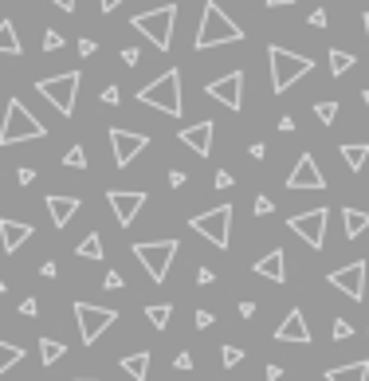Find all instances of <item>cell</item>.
<instances>
[{"instance_id": "cell-46", "label": "cell", "mask_w": 369, "mask_h": 381, "mask_svg": "<svg viewBox=\"0 0 369 381\" xmlns=\"http://www.w3.org/2000/svg\"><path fill=\"white\" fill-rule=\"evenodd\" d=\"M118 99H122L118 87H106V91H102V102H106V106H118Z\"/></svg>"}, {"instance_id": "cell-48", "label": "cell", "mask_w": 369, "mask_h": 381, "mask_svg": "<svg viewBox=\"0 0 369 381\" xmlns=\"http://www.w3.org/2000/svg\"><path fill=\"white\" fill-rule=\"evenodd\" d=\"M197 326H201V331H209V326H212V311H197Z\"/></svg>"}, {"instance_id": "cell-43", "label": "cell", "mask_w": 369, "mask_h": 381, "mask_svg": "<svg viewBox=\"0 0 369 381\" xmlns=\"http://www.w3.org/2000/svg\"><path fill=\"white\" fill-rule=\"evenodd\" d=\"M169 185H173V189H184V185H189V177H184L181 170H169Z\"/></svg>"}, {"instance_id": "cell-52", "label": "cell", "mask_w": 369, "mask_h": 381, "mask_svg": "<svg viewBox=\"0 0 369 381\" xmlns=\"http://www.w3.org/2000/svg\"><path fill=\"white\" fill-rule=\"evenodd\" d=\"M279 130H283V134H291V130H294V118H291V114H283V118H279Z\"/></svg>"}, {"instance_id": "cell-49", "label": "cell", "mask_w": 369, "mask_h": 381, "mask_svg": "<svg viewBox=\"0 0 369 381\" xmlns=\"http://www.w3.org/2000/svg\"><path fill=\"white\" fill-rule=\"evenodd\" d=\"M263 377H268V381H279V377H283V365H268V370H263Z\"/></svg>"}, {"instance_id": "cell-58", "label": "cell", "mask_w": 369, "mask_h": 381, "mask_svg": "<svg viewBox=\"0 0 369 381\" xmlns=\"http://www.w3.org/2000/svg\"><path fill=\"white\" fill-rule=\"evenodd\" d=\"M4 287H9V283H4V280H0V295H4Z\"/></svg>"}, {"instance_id": "cell-22", "label": "cell", "mask_w": 369, "mask_h": 381, "mask_svg": "<svg viewBox=\"0 0 369 381\" xmlns=\"http://www.w3.org/2000/svg\"><path fill=\"white\" fill-rule=\"evenodd\" d=\"M338 153H342L346 170H353V173H361V170H365V161H369V145L365 142H346Z\"/></svg>"}, {"instance_id": "cell-34", "label": "cell", "mask_w": 369, "mask_h": 381, "mask_svg": "<svg viewBox=\"0 0 369 381\" xmlns=\"http://www.w3.org/2000/svg\"><path fill=\"white\" fill-rule=\"evenodd\" d=\"M63 48V35L55 32V28H48V32H43V51H59Z\"/></svg>"}, {"instance_id": "cell-56", "label": "cell", "mask_w": 369, "mask_h": 381, "mask_svg": "<svg viewBox=\"0 0 369 381\" xmlns=\"http://www.w3.org/2000/svg\"><path fill=\"white\" fill-rule=\"evenodd\" d=\"M361 102H365V111H369V91H361Z\"/></svg>"}, {"instance_id": "cell-2", "label": "cell", "mask_w": 369, "mask_h": 381, "mask_svg": "<svg viewBox=\"0 0 369 381\" xmlns=\"http://www.w3.org/2000/svg\"><path fill=\"white\" fill-rule=\"evenodd\" d=\"M138 102H145V106H153V111L169 114V118H181L184 102H181V71L169 67L161 71L153 83H145L142 91H138Z\"/></svg>"}, {"instance_id": "cell-54", "label": "cell", "mask_w": 369, "mask_h": 381, "mask_svg": "<svg viewBox=\"0 0 369 381\" xmlns=\"http://www.w3.org/2000/svg\"><path fill=\"white\" fill-rule=\"evenodd\" d=\"M55 9H63V12H75V0H51Z\"/></svg>"}, {"instance_id": "cell-9", "label": "cell", "mask_w": 369, "mask_h": 381, "mask_svg": "<svg viewBox=\"0 0 369 381\" xmlns=\"http://www.w3.org/2000/svg\"><path fill=\"white\" fill-rule=\"evenodd\" d=\"M71 311H75L79 334H83L87 346H94V342H99L102 334H106L110 326L118 322V311H110V307H99V303H83V299H79V303L71 307Z\"/></svg>"}, {"instance_id": "cell-59", "label": "cell", "mask_w": 369, "mask_h": 381, "mask_svg": "<svg viewBox=\"0 0 369 381\" xmlns=\"http://www.w3.org/2000/svg\"><path fill=\"white\" fill-rule=\"evenodd\" d=\"M79 381H99V377H79Z\"/></svg>"}, {"instance_id": "cell-21", "label": "cell", "mask_w": 369, "mask_h": 381, "mask_svg": "<svg viewBox=\"0 0 369 381\" xmlns=\"http://www.w3.org/2000/svg\"><path fill=\"white\" fill-rule=\"evenodd\" d=\"M326 381H369V362H346L326 370Z\"/></svg>"}, {"instance_id": "cell-11", "label": "cell", "mask_w": 369, "mask_h": 381, "mask_svg": "<svg viewBox=\"0 0 369 381\" xmlns=\"http://www.w3.org/2000/svg\"><path fill=\"white\" fill-rule=\"evenodd\" d=\"M326 280H330V287L342 291L346 299L361 303V299H365V260H353V263H346V267H334Z\"/></svg>"}, {"instance_id": "cell-13", "label": "cell", "mask_w": 369, "mask_h": 381, "mask_svg": "<svg viewBox=\"0 0 369 381\" xmlns=\"http://www.w3.org/2000/svg\"><path fill=\"white\" fill-rule=\"evenodd\" d=\"M204 94L216 102H224L228 111H240L243 106V71H228V75L212 79L209 87H204Z\"/></svg>"}, {"instance_id": "cell-23", "label": "cell", "mask_w": 369, "mask_h": 381, "mask_svg": "<svg viewBox=\"0 0 369 381\" xmlns=\"http://www.w3.org/2000/svg\"><path fill=\"white\" fill-rule=\"evenodd\" d=\"M365 228H369V212H361V209H342V232H346V240H358Z\"/></svg>"}, {"instance_id": "cell-10", "label": "cell", "mask_w": 369, "mask_h": 381, "mask_svg": "<svg viewBox=\"0 0 369 381\" xmlns=\"http://www.w3.org/2000/svg\"><path fill=\"white\" fill-rule=\"evenodd\" d=\"M326 221H330V209H307V212H299V216H291L287 228L307 240L314 252H322V244H326Z\"/></svg>"}, {"instance_id": "cell-55", "label": "cell", "mask_w": 369, "mask_h": 381, "mask_svg": "<svg viewBox=\"0 0 369 381\" xmlns=\"http://www.w3.org/2000/svg\"><path fill=\"white\" fill-rule=\"evenodd\" d=\"M294 0H268V9H291Z\"/></svg>"}, {"instance_id": "cell-8", "label": "cell", "mask_w": 369, "mask_h": 381, "mask_svg": "<svg viewBox=\"0 0 369 381\" xmlns=\"http://www.w3.org/2000/svg\"><path fill=\"white\" fill-rule=\"evenodd\" d=\"M177 248H181L177 240H142V244H134V255H138V263L150 271L153 283H165L169 267H173Z\"/></svg>"}, {"instance_id": "cell-15", "label": "cell", "mask_w": 369, "mask_h": 381, "mask_svg": "<svg viewBox=\"0 0 369 381\" xmlns=\"http://www.w3.org/2000/svg\"><path fill=\"white\" fill-rule=\"evenodd\" d=\"M287 189H326V177H322L319 161H314L311 153H299L294 170L287 173Z\"/></svg>"}, {"instance_id": "cell-44", "label": "cell", "mask_w": 369, "mask_h": 381, "mask_svg": "<svg viewBox=\"0 0 369 381\" xmlns=\"http://www.w3.org/2000/svg\"><path fill=\"white\" fill-rule=\"evenodd\" d=\"M212 185H216V189H232V173H228V170H220L216 177H212Z\"/></svg>"}, {"instance_id": "cell-57", "label": "cell", "mask_w": 369, "mask_h": 381, "mask_svg": "<svg viewBox=\"0 0 369 381\" xmlns=\"http://www.w3.org/2000/svg\"><path fill=\"white\" fill-rule=\"evenodd\" d=\"M361 24H365V35H369V12H365V16H361Z\"/></svg>"}, {"instance_id": "cell-17", "label": "cell", "mask_w": 369, "mask_h": 381, "mask_svg": "<svg viewBox=\"0 0 369 381\" xmlns=\"http://www.w3.org/2000/svg\"><path fill=\"white\" fill-rule=\"evenodd\" d=\"M35 236V228L32 224H24V221H12V216H0V248L4 252H20V248L28 244V240Z\"/></svg>"}, {"instance_id": "cell-16", "label": "cell", "mask_w": 369, "mask_h": 381, "mask_svg": "<svg viewBox=\"0 0 369 381\" xmlns=\"http://www.w3.org/2000/svg\"><path fill=\"white\" fill-rule=\"evenodd\" d=\"M212 134H216V126L204 118V122H193V126H181V130H177V142L189 145L197 158H209V153H212Z\"/></svg>"}, {"instance_id": "cell-31", "label": "cell", "mask_w": 369, "mask_h": 381, "mask_svg": "<svg viewBox=\"0 0 369 381\" xmlns=\"http://www.w3.org/2000/svg\"><path fill=\"white\" fill-rule=\"evenodd\" d=\"M314 118H319L322 122V126H330V122H334L338 118V102H314Z\"/></svg>"}, {"instance_id": "cell-41", "label": "cell", "mask_w": 369, "mask_h": 381, "mask_svg": "<svg viewBox=\"0 0 369 381\" xmlns=\"http://www.w3.org/2000/svg\"><path fill=\"white\" fill-rule=\"evenodd\" d=\"M16 181H20V185H32V181H35V170H32V165H20V170H16Z\"/></svg>"}, {"instance_id": "cell-50", "label": "cell", "mask_w": 369, "mask_h": 381, "mask_svg": "<svg viewBox=\"0 0 369 381\" xmlns=\"http://www.w3.org/2000/svg\"><path fill=\"white\" fill-rule=\"evenodd\" d=\"M248 153H252L255 161H263V158H268V145H263V142H255V145H252V150H248Z\"/></svg>"}, {"instance_id": "cell-36", "label": "cell", "mask_w": 369, "mask_h": 381, "mask_svg": "<svg viewBox=\"0 0 369 381\" xmlns=\"http://www.w3.org/2000/svg\"><path fill=\"white\" fill-rule=\"evenodd\" d=\"M334 338H338V342H346V338H353V322H346V319H338V322H334Z\"/></svg>"}, {"instance_id": "cell-42", "label": "cell", "mask_w": 369, "mask_h": 381, "mask_svg": "<svg viewBox=\"0 0 369 381\" xmlns=\"http://www.w3.org/2000/svg\"><path fill=\"white\" fill-rule=\"evenodd\" d=\"M138 60H142V51L138 48H122V63H126V67H134Z\"/></svg>"}, {"instance_id": "cell-32", "label": "cell", "mask_w": 369, "mask_h": 381, "mask_svg": "<svg viewBox=\"0 0 369 381\" xmlns=\"http://www.w3.org/2000/svg\"><path fill=\"white\" fill-rule=\"evenodd\" d=\"M63 165H67V170H87V150L83 145H71V150L63 153Z\"/></svg>"}, {"instance_id": "cell-27", "label": "cell", "mask_w": 369, "mask_h": 381, "mask_svg": "<svg viewBox=\"0 0 369 381\" xmlns=\"http://www.w3.org/2000/svg\"><path fill=\"white\" fill-rule=\"evenodd\" d=\"M75 255H83V260H102V236L99 232H87V236L79 240Z\"/></svg>"}, {"instance_id": "cell-53", "label": "cell", "mask_w": 369, "mask_h": 381, "mask_svg": "<svg viewBox=\"0 0 369 381\" xmlns=\"http://www.w3.org/2000/svg\"><path fill=\"white\" fill-rule=\"evenodd\" d=\"M118 4H126V0H99V9H102V12H114Z\"/></svg>"}, {"instance_id": "cell-29", "label": "cell", "mask_w": 369, "mask_h": 381, "mask_svg": "<svg viewBox=\"0 0 369 381\" xmlns=\"http://www.w3.org/2000/svg\"><path fill=\"white\" fill-rule=\"evenodd\" d=\"M20 362H24V350L12 346V342H0V377H4L12 365H20Z\"/></svg>"}, {"instance_id": "cell-24", "label": "cell", "mask_w": 369, "mask_h": 381, "mask_svg": "<svg viewBox=\"0 0 369 381\" xmlns=\"http://www.w3.org/2000/svg\"><path fill=\"white\" fill-rule=\"evenodd\" d=\"M122 373H130L134 381H145V377H150V350H138V354H126V358H122Z\"/></svg>"}, {"instance_id": "cell-5", "label": "cell", "mask_w": 369, "mask_h": 381, "mask_svg": "<svg viewBox=\"0 0 369 381\" xmlns=\"http://www.w3.org/2000/svg\"><path fill=\"white\" fill-rule=\"evenodd\" d=\"M173 24H177V4H161V9L138 12V16L130 20V28H134V32H142L158 51H169V48H173Z\"/></svg>"}, {"instance_id": "cell-35", "label": "cell", "mask_w": 369, "mask_h": 381, "mask_svg": "<svg viewBox=\"0 0 369 381\" xmlns=\"http://www.w3.org/2000/svg\"><path fill=\"white\" fill-rule=\"evenodd\" d=\"M102 287H106V291H122V287H126V280H122L118 271H106V275H102Z\"/></svg>"}, {"instance_id": "cell-51", "label": "cell", "mask_w": 369, "mask_h": 381, "mask_svg": "<svg viewBox=\"0 0 369 381\" xmlns=\"http://www.w3.org/2000/svg\"><path fill=\"white\" fill-rule=\"evenodd\" d=\"M197 283H201V287H209V283H212V271L201 267V271H197Z\"/></svg>"}, {"instance_id": "cell-4", "label": "cell", "mask_w": 369, "mask_h": 381, "mask_svg": "<svg viewBox=\"0 0 369 381\" xmlns=\"http://www.w3.org/2000/svg\"><path fill=\"white\" fill-rule=\"evenodd\" d=\"M28 138H48V126L28 111L20 99H9L4 106V122H0V145H16V142H28Z\"/></svg>"}, {"instance_id": "cell-28", "label": "cell", "mask_w": 369, "mask_h": 381, "mask_svg": "<svg viewBox=\"0 0 369 381\" xmlns=\"http://www.w3.org/2000/svg\"><path fill=\"white\" fill-rule=\"evenodd\" d=\"M63 354H67V346H63L59 338H40V362L43 365H55Z\"/></svg>"}, {"instance_id": "cell-37", "label": "cell", "mask_w": 369, "mask_h": 381, "mask_svg": "<svg viewBox=\"0 0 369 381\" xmlns=\"http://www.w3.org/2000/svg\"><path fill=\"white\" fill-rule=\"evenodd\" d=\"M173 370H181V373H189L193 370V354H189V350H181V354L173 358Z\"/></svg>"}, {"instance_id": "cell-19", "label": "cell", "mask_w": 369, "mask_h": 381, "mask_svg": "<svg viewBox=\"0 0 369 381\" xmlns=\"http://www.w3.org/2000/svg\"><path fill=\"white\" fill-rule=\"evenodd\" d=\"M252 271H255V275H263V280H271V283H287V255H283V248H271L268 255H260V260L252 263Z\"/></svg>"}, {"instance_id": "cell-47", "label": "cell", "mask_w": 369, "mask_h": 381, "mask_svg": "<svg viewBox=\"0 0 369 381\" xmlns=\"http://www.w3.org/2000/svg\"><path fill=\"white\" fill-rule=\"evenodd\" d=\"M326 20H330L326 9H314V12H311V24H314V28H326Z\"/></svg>"}, {"instance_id": "cell-25", "label": "cell", "mask_w": 369, "mask_h": 381, "mask_svg": "<svg viewBox=\"0 0 369 381\" xmlns=\"http://www.w3.org/2000/svg\"><path fill=\"white\" fill-rule=\"evenodd\" d=\"M24 51V43H20L16 35V24L12 20H0V55H20Z\"/></svg>"}, {"instance_id": "cell-30", "label": "cell", "mask_w": 369, "mask_h": 381, "mask_svg": "<svg viewBox=\"0 0 369 381\" xmlns=\"http://www.w3.org/2000/svg\"><path fill=\"white\" fill-rule=\"evenodd\" d=\"M169 314H173V307H169V303H153V307H145V319H150L158 331H165V326H169Z\"/></svg>"}, {"instance_id": "cell-39", "label": "cell", "mask_w": 369, "mask_h": 381, "mask_svg": "<svg viewBox=\"0 0 369 381\" xmlns=\"http://www.w3.org/2000/svg\"><path fill=\"white\" fill-rule=\"evenodd\" d=\"M94 51H99V43H94L91 35H87V40H79V55H83V60H91Z\"/></svg>"}, {"instance_id": "cell-12", "label": "cell", "mask_w": 369, "mask_h": 381, "mask_svg": "<svg viewBox=\"0 0 369 381\" xmlns=\"http://www.w3.org/2000/svg\"><path fill=\"white\" fill-rule=\"evenodd\" d=\"M150 145V138L145 134H134V130H122L114 126L110 130V150H114V165L118 170H126V165H134V158Z\"/></svg>"}, {"instance_id": "cell-18", "label": "cell", "mask_w": 369, "mask_h": 381, "mask_svg": "<svg viewBox=\"0 0 369 381\" xmlns=\"http://www.w3.org/2000/svg\"><path fill=\"white\" fill-rule=\"evenodd\" d=\"M275 342H311V326L302 319V311H287V319L275 326Z\"/></svg>"}, {"instance_id": "cell-38", "label": "cell", "mask_w": 369, "mask_h": 381, "mask_svg": "<svg viewBox=\"0 0 369 381\" xmlns=\"http://www.w3.org/2000/svg\"><path fill=\"white\" fill-rule=\"evenodd\" d=\"M16 311H20V314H24V319H35V314H40V303H35V299H32V295H28V299H24V303H20V307H16Z\"/></svg>"}, {"instance_id": "cell-45", "label": "cell", "mask_w": 369, "mask_h": 381, "mask_svg": "<svg viewBox=\"0 0 369 381\" xmlns=\"http://www.w3.org/2000/svg\"><path fill=\"white\" fill-rule=\"evenodd\" d=\"M240 319H243V322L255 319V303H252V299H243V303H240Z\"/></svg>"}, {"instance_id": "cell-3", "label": "cell", "mask_w": 369, "mask_h": 381, "mask_svg": "<svg viewBox=\"0 0 369 381\" xmlns=\"http://www.w3.org/2000/svg\"><path fill=\"white\" fill-rule=\"evenodd\" d=\"M268 63H271V91L275 94H287L302 75H311L314 71V60H307V55H299V51L279 48V43L268 48Z\"/></svg>"}, {"instance_id": "cell-20", "label": "cell", "mask_w": 369, "mask_h": 381, "mask_svg": "<svg viewBox=\"0 0 369 381\" xmlns=\"http://www.w3.org/2000/svg\"><path fill=\"white\" fill-rule=\"evenodd\" d=\"M48 212H51V224H55V228H67V224L75 221V212H79V197L51 193L48 197Z\"/></svg>"}, {"instance_id": "cell-7", "label": "cell", "mask_w": 369, "mask_h": 381, "mask_svg": "<svg viewBox=\"0 0 369 381\" xmlns=\"http://www.w3.org/2000/svg\"><path fill=\"white\" fill-rule=\"evenodd\" d=\"M79 83H83V75L79 71H63V75H51V79H40L35 83V91L43 94V99L55 106L63 118H71L75 114V94H79Z\"/></svg>"}, {"instance_id": "cell-33", "label": "cell", "mask_w": 369, "mask_h": 381, "mask_svg": "<svg viewBox=\"0 0 369 381\" xmlns=\"http://www.w3.org/2000/svg\"><path fill=\"white\" fill-rule=\"evenodd\" d=\"M220 362H224V370H236V365L243 362V350L240 346H224L220 350Z\"/></svg>"}, {"instance_id": "cell-40", "label": "cell", "mask_w": 369, "mask_h": 381, "mask_svg": "<svg viewBox=\"0 0 369 381\" xmlns=\"http://www.w3.org/2000/svg\"><path fill=\"white\" fill-rule=\"evenodd\" d=\"M252 209H255V216H268V212L275 209V204H271V197H255V204H252Z\"/></svg>"}, {"instance_id": "cell-26", "label": "cell", "mask_w": 369, "mask_h": 381, "mask_svg": "<svg viewBox=\"0 0 369 381\" xmlns=\"http://www.w3.org/2000/svg\"><path fill=\"white\" fill-rule=\"evenodd\" d=\"M353 63H358V55H353V51L330 48V75H334V79H342L346 71H353Z\"/></svg>"}, {"instance_id": "cell-6", "label": "cell", "mask_w": 369, "mask_h": 381, "mask_svg": "<svg viewBox=\"0 0 369 381\" xmlns=\"http://www.w3.org/2000/svg\"><path fill=\"white\" fill-rule=\"evenodd\" d=\"M232 216H236L232 204H216V209L201 212V216H189V228L197 236H204L212 248H228V240H232Z\"/></svg>"}, {"instance_id": "cell-1", "label": "cell", "mask_w": 369, "mask_h": 381, "mask_svg": "<svg viewBox=\"0 0 369 381\" xmlns=\"http://www.w3.org/2000/svg\"><path fill=\"white\" fill-rule=\"evenodd\" d=\"M243 40V28L220 9L216 0H209L201 12V28H197V40L193 48L197 51H209V48H224V43H240Z\"/></svg>"}, {"instance_id": "cell-14", "label": "cell", "mask_w": 369, "mask_h": 381, "mask_svg": "<svg viewBox=\"0 0 369 381\" xmlns=\"http://www.w3.org/2000/svg\"><path fill=\"white\" fill-rule=\"evenodd\" d=\"M106 201H110V209H114L118 224H122V228H130V224L138 221L142 204H145V193H142V189H110Z\"/></svg>"}]
</instances>
